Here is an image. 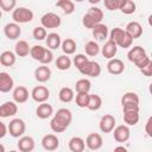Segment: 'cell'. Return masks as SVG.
Here are the masks:
<instances>
[{"label": "cell", "mask_w": 152, "mask_h": 152, "mask_svg": "<svg viewBox=\"0 0 152 152\" xmlns=\"http://www.w3.org/2000/svg\"><path fill=\"white\" fill-rule=\"evenodd\" d=\"M40 26H43L45 30L46 28H57L61 26L62 24V20H61V17L53 12H48L45 14L42 15L40 18Z\"/></svg>", "instance_id": "cell-7"}, {"label": "cell", "mask_w": 152, "mask_h": 152, "mask_svg": "<svg viewBox=\"0 0 152 152\" xmlns=\"http://www.w3.org/2000/svg\"><path fill=\"white\" fill-rule=\"evenodd\" d=\"M89 101V93H78L76 95V104L80 108H87Z\"/></svg>", "instance_id": "cell-40"}, {"label": "cell", "mask_w": 152, "mask_h": 152, "mask_svg": "<svg viewBox=\"0 0 152 152\" xmlns=\"http://www.w3.org/2000/svg\"><path fill=\"white\" fill-rule=\"evenodd\" d=\"M42 146L46 151H55L59 147V139L55 134H46L42 139Z\"/></svg>", "instance_id": "cell-15"}, {"label": "cell", "mask_w": 152, "mask_h": 152, "mask_svg": "<svg viewBox=\"0 0 152 152\" xmlns=\"http://www.w3.org/2000/svg\"><path fill=\"white\" fill-rule=\"evenodd\" d=\"M103 19V12L101 8L99 7H95V6H91L88 12L83 15L82 18V24L84 27L87 28H93L95 25L100 24Z\"/></svg>", "instance_id": "cell-3"}, {"label": "cell", "mask_w": 152, "mask_h": 152, "mask_svg": "<svg viewBox=\"0 0 152 152\" xmlns=\"http://www.w3.org/2000/svg\"><path fill=\"white\" fill-rule=\"evenodd\" d=\"M13 86H14V81L12 76L6 71H1L0 72V93H10L13 89Z\"/></svg>", "instance_id": "cell-17"}, {"label": "cell", "mask_w": 152, "mask_h": 152, "mask_svg": "<svg viewBox=\"0 0 152 152\" xmlns=\"http://www.w3.org/2000/svg\"><path fill=\"white\" fill-rule=\"evenodd\" d=\"M150 62H151V58H150V56H148V55H146V56H145L142 59H140V61H139V62L135 64V66H137V68L140 70V69H142L144 66H146V65H147Z\"/></svg>", "instance_id": "cell-47"}, {"label": "cell", "mask_w": 152, "mask_h": 152, "mask_svg": "<svg viewBox=\"0 0 152 152\" xmlns=\"http://www.w3.org/2000/svg\"><path fill=\"white\" fill-rule=\"evenodd\" d=\"M0 152H6V151H5V146H4L1 142H0Z\"/></svg>", "instance_id": "cell-51"}, {"label": "cell", "mask_w": 152, "mask_h": 152, "mask_svg": "<svg viewBox=\"0 0 152 152\" xmlns=\"http://www.w3.org/2000/svg\"><path fill=\"white\" fill-rule=\"evenodd\" d=\"M7 133H8V131H7V126H6L2 121H0V139H2Z\"/></svg>", "instance_id": "cell-49"}, {"label": "cell", "mask_w": 152, "mask_h": 152, "mask_svg": "<svg viewBox=\"0 0 152 152\" xmlns=\"http://www.w3.org/2000/svg\"><path fill=\"white\" fill-rule=\"evenodd\" d=\"M4 34L6 36V38L11 39V40H15L20 37L21 34V28L19 26V24L15 23H8L4 26Z\"/></svg>", "instance_id": "cell-13"}, {"label": "cell", "mask_w": 152, "mask_h": 152, "mask_svg": "<svg viewBox=\"0 0 152 152\" xmlns=\"http://www.w3.org/2000/svg\"><path fill=\"white\" fill-rule=\"evenodd\" d=\"M107 71L112 75H121L125 71V64L119 58H112L107 63Z\"/></svg>", "instance_id": "cell-19"}, {"label": "cell", "mask_w": 152, "mask_h": 152, "mask_svg": "<svg viewBox=\"0 0 152 152\" xmlns=\"http://www.w3.org/2000/svg\"><path fill=\"white\" fill-rule=\"evenodd\" d=\"M91 33H93V37H94L96 40H99V42L104 40V39L108 37V27H107V25L100 23V24L95 25V26L91 28Z\"/></svg>", "instance_id": "cell-25"}, {"label": "cell", "mask_w": 152, "mask_h": 152, "mask_svg": "<svg viewBox=\"0 0 152 152\" xmlns=\"http://www.w3.org/2000/svg\"><path fill=\"white\" fill-rule=\"evenodd\" d=\"M140 72H141L144 76H146V77H151V76H152V61H151L146 66H144L142 69H140Z\"/></svg>", "instance_id": "cell-46"}, {"label": "cell", "mask_w": 152, "mask_h": 152, "mask_svg": "<svg viewBox=\"0 0 152 152\" xmlns=\"http://www.w3.org/2000/svg\"><path fill=\"white\" fill-rule=\"evenodd\" d=\"M7 131L10 133L11 137L13 138H20L24 135L25 131H26V125H25V121L17 118V119H13L10 121L8 126H7Z\"/></svg>", "instance_id": "cell-6"}, {"label": "cell", "mask_w": 152, "mask_h": 152, "mask_svg": "<svg viewBox=\"0 0 152 152\" xmlns=\"http://www.w3.org/2000/svg\"><path fill=\"white\" fill-rule=\"evenodd\" d=\"M45 50H46V48H44V46H42V45H33V46L30 49V56H31L34 61H38V62L40 63V61H42L43 57H44Z\"/></svg>", "instance_id": "cell-37"}, {"label": "cell", "mask_w": 152, "mask_h": 152, "mask_svg": "<svg viewBox=\"0 0 152 152\" xmlns=\"http://www.w3.org/2000/svg\"><path fill=\"white\" fill-rule=\"evenodd\" d=\"M109 40L114 42L116 44V46L122 48V49L131 48V45L133 43V39L129 37V34L121 27L112 28V31L109 32Z\"/></svg>", "instance_id": "cell-2"}, {"label": "cell", "mask_w": 152, "mask_h": 152, "mask_svg": "<svg viewBox=\"0 0 152 152\" xmlns=\"http://www.w3.org/2000/svg\"><path fill=\"white\" fill-rule=\"evenodd\" d=\"M84 142H86V146H87L89 150L96 151V150H100V148L102 147V145H103V139H102L101 134H99V133H90V134L87 135Z\"/></svg>", "instance_id": "cell-11"}, {"label": "cell", "mask_w": 152, "mask_h": 152, "mask_svg": "<svg viewBox=\"0 0 152 152\" xmlns=\"http://www.w3.org/2000/svg\"><path fill=\"white\" fill-rule=\"evenodd\" d=\"M18 148L20 152H32L34 150V146H36V142H34V139L30 135H23L19 138L18 140V144H17Z\"/></svg>", "instance_id": "cell-14"}, {"label": "cell", "mask_w": 152, "mask_h": 152, "mask_svg": "<svg viewBox=\"0 0 152 152\" xmlns=\"http://www.w3.org/2000/svg\"><path fill=\"white\" fill-rule=\"evenodd\" d=\"M102 107V97L97 94H89V101L87 108L89 110H99Z\"/></svg>", "instance_id": "cell-31"}, {"label": "cell", "mask_w": 152, "mask_h": 152, "mask_svg": "<svg viewBox=\"0 0 152 152\" xmlns=\"http://www.w3.org/2000/svg\"><path fill=\"white\" fill-rule=\"evenodd\" d=\"M113 152H128V150L125 147V146H116L114 150H113Z\"/></svg>", "instance_id": "cell-50"}, {"label": "cell", "mask_w": 152, "mask_h": 152, "mask_svg": "<svg viewBox=\"0 0 152 152\" xmlns=\"http://www.w3.org/2000/svg\"><path fill=\"white\" fill-rule=\"evenodd\" d=\"M101 53H102V56L104 57V58H107V59H112V58H114L115 57V55H116V52H118V46H116V44L114 43V42H112V40H107L106 43H104V45L101 48Z\"/></svg>", "instance_id": "cell-23"}, {"label": "cell", "mask_w": 152, "mask_h": 152, "mask_svg": "<svg viewBox=\"0 0 152 152\" xmlns=\"http://www.w3.org/2000/svg\"><path fill=\"white\" fill-rule=\"evenodd\" d=\"M51 77V69L48 66V65H39L38 68H36L34 70V78L40 82V83H44V82H48Z\"/></svg>", "instance_id": "cell-21"}, {"label": "cell", "mask_w": 152, "mask_h": 152, "mask_svg": "<svg viewBox=\"0 0 152 152\" xmlns=\"http://www.w3.org/2000/svg\"><path fill=\"white\" fill-rule=\"evenodd\" d=\"M146 55H147V53H146V51H145L144 48H141V46H139V45H135V46L131 48L129 51L127 52V58H128L129 62L137 64V63H138L140 59H142Z\"/></svg>", "instance_id": "cell-18"}, {"label": "cell", "mask_w": 152, "mask_h": 152, "mask_svg": "<svg viewBox=\"0 0 152 152\" xmlns=\"http://www.w3.org/2000/svg\"><path fill=\"white\" fill-rule=\"evenodd\" d=\"M52 114H53V107L51 104H49L48 102L39 103L38 107H37V109H36V115L39 119H43V120L50 118Z\"/></svg>", "instance_id": "cell-24"}, {"label": "cell", "mask_w": 152, "mask_h": 152, "mask_svg": "<svg viewBox=\"0 0 152 152\" xmlns=\"http://www.w3.org/2000/svg\"><path fill=\"white\" fill-rule=\"evenodd\" d=\"M45 42H46V45H48V49L49 50H56L61 46L62 44V39H61V36L56 32H51L46 36L45 38Z\"/></svg>", "instance_id": "cell-26"}, {"label": "cell", "mask_w": 152, "mask_h": 152, "mask_svg": "<svg viewBox=\"0 0 152 152\" xmlns=\"http://www.w3.org/2000/svg\"><path fill=\"white\" fill-rule=\"evenodd\" d=\"M10 152H18V151H15V150H12V151H10Z\"/></svg>", "instance_id": "cell-53"}, {"label": "cell", "mask_w": 152, "mask_h": 152, "mask_svg": "<svg viewBox=\"0 0 152 152\" xmlns=\"http://www.w3.org/2000/svg\"><path fill=\"white\" fill-rule=\"evenodd\" d=\"M78 71L84 75V76H89V77H99L101 74V66L97 62L95 61H88L83 66H81L78 69Z\"/></svg>", "instance_id": "cell-8"}, {"label": "cell", "mask_w": 152, "mask_h": 152, "mask_svg": "<svg viewBox=\"0 0 152 152\" xmlns=\"http://www.w3.org/2000/svg\"><path fill=\"white\" fill-rule=\"evenodd\" d=\"M113 135H114V139L118 142H126L131 137L129 127L126 126V125L115 126V128L113 129Z\"/></svg>", "instance_id": "cell-12"}, {"label": "cell", "mask_w": 152, "mask_h": 152, "mask_svg": "<svg viewBox=\"0 0 152 152\" xmlns=\"http://www.w3.org/2000/svg\"><path fill=\"white\" fill-rule=\"evenodd\" d=\"M86 148V142L81 137H72L69 140V150L71 152H83Z\"/></svg>", "instance_id": "cell-28"}, {"label": "cell", "mask_w": 152, "mask_h": 152, "mask_svg": "<svg viewBox=\"0 0 152 152\" xmlns=\"http://www.w3.org/2000/svg\"><path fill=\"white\" fill-rule=\"evenodd\" d=\"M84 50H86V55L89 57H95L100 53L101 48L99 46V44L95 40H89L84 45Z\"/></svg>", "instance_id": "cell-34"}, {"label": "cell", "mask_w": 152, "mask_h": 152, "mask_svg": "<svg viewBox=\"0 0 152 152\" xmlns=\"http://www.w3.org/2000/svg\"><path fill=\"white\" fill-rule=\"evenodd\" d=\"M31 97L34 102L37 103H43V102H46L50 97V90L45 87V86H37L32 89L31 91Z\"/></svg>", "instance_id": "cell-9"}, {"label": "cell", "mask_w": 152, "mask_h": 152, "mask_svg": "<svg viewBox=\"0 0 152 152\" xmlns=\"http://www.w3.org/2000/svg\"><path fill=\"white\" fill-rule=\"evenodd\" d=\"M55 64H56V66H57L58 70L65 71V70H69V69H70L72 62H71V59H70L69 56H66V55H61V56L57 57Z\"/></svg>", "instance_id": "cell-30"}, {"label": "cell", "mask_w": 152, "mask_h": 152, "mask_svg": "<svg viewBox=\"0 0 152 152\" xmlns=\"http://www.w3.org/2000/svg\"><path fill=\"white\" fill-rule=\"evenodd\" d=\"M104 7L109 11H115V10H119L120 7V4H121V0H104Z\"/></svg>", "instance_id": "cell-44"}, {"label": "cell", "mask_w": 152, "mask_h": 152, "mask_svg": "<svg viewBox=\"0 0 152 152\" xmlns=\"http://www.w3.org/2000/svg\"><path fill=\"white\" fill-rule=\"evenodd\" d=\"M17 6V1L15 0H0V8L1 11L5 12H13L14 8Z\"/></svg>", "instance_id": "cell-42"}, {"label": "cell", "mask_w": 152, "mask_h": 152, "mask_svg": "<svg viewBox=\"0 0 152 152\" xmlns=\"http://www.w3.org/2000/svg\"><path fill=\"white\" fill-rule=\"evenodd\" d=\"M89 61V58L86 56V55H83V53H77L75 57H74V59L71 61L72 63H74V65L77 68V70L81 68V66H83L87 62Z\"/></svg>", "instance_id": "cell-43"}, {"label": "cell", "mask_w": 152, "mask_h": 152, "mask_svg": "<svg viewBox=\"0 0 152 152\" xmlns=\"http://www.w3.org/2000/svg\"><path fill=\"white\" fill-rule=\"evenodd\" d=\"M12 19L15 24H26L33 19V12L27 7H15L12 12Z\"/></svg>", "instance_id": "cell-5"}, {"label": "cell", "mask_w": 152, "mask_h": 152, "mask_svg": "<svg viewBox=\"0 0 152 152\" xmlns=\"http://www.w3.org/2000/svg\"><path fill=\"white\" fill-rule=\"evenodd\" d=\"M72 114L68 108H59L50 121V128L55 133H63L71 124Z\"/></svg>", "instance_id": "cell-1"}, {"label": "cell", "mask_w": 152, "mask_h": 152, "mask_svg": "<svg viewBox=\"0 0 152 152\" xmlns=\"http://www.w3.org/2000/svg\"><path fill=\"white\" fill-rule=\"evenodd\" d=\"M58 97L62 102L64 103H69L74 100L75 97V94H74V90L70 88V87H63L61 88L59 93H58Z\"/></svg>", "instance_id": "cell-33"}, {"label": "cell", "mask_w": 152, "mask_h": 152, "mask_svg": "<svg viewBox=\"0 0 152 152\" xmlns=\"http://www.w3.org/2000/svg\"><path fill=\"white\" fill-rule=\"evenodd\" d=\"M32 36L36 40H44L48 36V32L43 26H36L32 31Z\"/></svg>", "instance_id": "cell-41"}, {"label": "cell", "mask_w": 152, "mask_h": 152, "mask_svg": "<svg viewBox=\"0 0 152 152\" xmlns=\"http://www.w3.org/2000/svg\"><path fill=\"white\" fill-rule=\"evenodd\" d=\"M121 104H139V96L137 93L133 91H127L122 95L121 97Z\"/></svg>", "instance_id": "cell-35"}, {"label": "cell", "mask_w": 152, "mask_h": 152, "mask_svg": "<svg viewBox=\"0 0 152 152\" xmlns=\"http://www.w3.org/2000/svg\"><path fill=\"white\" fill-rule=\"evenodd\" d=\"M151 126H152V116H150L146 121V125H145V133L147 137H152V129H151Z\"/></svg>", "instance_id": "cell-48"}, {"label": "cell", "mask_w": 152, "mask_h": 152, "mask_svg": "<svg viewBox=\"0 0 152 152\" xmlns=\"http://www.w3.org/2000/svg\"><path fill=\"white\" fill-rule=\"evenodd\" d=\"M30 46L26 40H18L14 46V53L19 57H26L30 53Z\"/></svg>", "instance_id": "cell-29"}, {"label": "cell", "mask_w": 152, "mask_h": 152, "mask_svg": "<svg viewBox=\"0 0 152 152\" xmlns=\"http://www.w3.org/2000/svg\"><path fill=\"white\" fill-rule=\"evenodd\" d=\"M56 6L59 7L65 14H71L75 11V4L71 0H59L56 2Z\"/></svg>", "instance_id": "cell-38"}, {"label": "cell", "mask_w": 152, "mask_h": 152, "mask_svg": "<svg viewBox=\"0 0 152 152\" xmlns=\"http://www.w3.org/2000/svg\"><path fill=\"white\" fill-rule=\"evenodd\" d=\"M90 88H91V83L88 78H80L75 84V89H76L77 94L78 93H89Z\"/></svg>", "instance_id": "cell-39"}, {"label": "cell", "mask_w": 152, "mask_h": 152, "mask_svg": "<svg viewBox=\"0 0 152 152\" xmlns=\"http://www.w3.org/2000/svg\"><path fill=\"white\" fill-rule=\"evenodd\" d=\"M61 48H62V51L64 52V55H66V56L72 55L76 51V42L72 38H66L62 42Z\"/></svg>", "instance_id": "cell-32"}, {"label": "cell", "mask_w": 152, "mask_h": 152, "mask_svg": "<svg viewBox=\"0 0 152 152\" xmlns=\"http://www.w3.org/2000/svg\"><path fill=\"white\" fill-rule=\"evenodd\" d=\"M1 15H2V12H1V10H0V19H1Z\"/></svg>", "instance_id": "cell-52"}, {"label": "cell", "mask_w": 152, "mask_h": 152, "mask_svg": "<svg viewBox=\"0 0 152 152\" xmlns=\"http://www.w3.org/2000/svg\"><path fill=\"white\" fill-rule=\"evenodd\" d=\"M52 61H53V53H52L51 50L46 49V50H45V53H44V57H43V59L40 61V63H42V65H48V64H50Z\"/></svg>", "instance_id": "cell-45"}, {"label": "cell", "mask_w": 152, "mask_h": 152, "mask_svg": "<svg viewBox=\"0 0 152 152\" xmlns=\"http://www.w3.org/2000/svg\"><path fill=\"white\" fill-rule=\"evenodd\" d=\"M28 96H30L28 90L24 86H18L13 89L12 97H13V101L15 103H25L28 100Z\"/></svg>", "instance_id": "cell-20"}, {"label": "cell", "mask_w": 152, "mask_h": 152, "mask_svg": "<svg viewBox=\"0 0 152 152\" xmlns=\"http://www.w3.org/2000/svg\"><path fill=\"white\" fill-rule=\"evenodd\" d=\"M115 118L112 114H104L101 116L99 122V128L102 133H110L115 128Z\"/></svg>", "instance_id": "cell-10"}, {"label": "cell", "mask_w": 152, "mask_h": 152, "mask_svg": "<svg viewBox=\"0 0 152 152\" xmlns=\"http://www.w3.org/2000/svg\"><path fill=\"white\" fill-rule=\"evenodd\" d=\"M125 31L129 34L132 39H137V38H140L142 34V26L138 21H129L126 25Z\"/></svg>", "instance_id": "cell-22"}, {"label": "cell", "mask_w": 152, "mask_h": 152, "mask_svg": "<svg viewBox=\"0 0 152 152\" xmlns=\"http://www.w3.org/2000/svg\"><path fill=\"white\" fill-rule=\"evenodd\" d=\"M18 112V106L14 101H6L0 104V118H10L15 115Z\"/></svg>", "instance_id": "cell-16"}, {"label": "cell", "mask_w": 152, "mask_h": 152, "mask_svg": "<svg viewBox=\"0 0 152 152\" xmlns=\"http://www.w3.org/2000/svg\"><path fill=\"white\" fill-rule=\"evenodd\" d=\"M135 8H137V5L132 0H121L120 7H119V10L124 14H133L135 12Z\"/></svg>", "instance_id": "cell-36"}, {"label": "cell", "mask_w": 152, "mask_h": 152, "mask_svg": "<svg viewBox=\"0 0 152 152\" xmlns=\"http://www.w3.org/2000/svg\"><path fill=\"white\" fill-rule=\"evenodd\" d=\"M122 113L126 126H135L139 122V104H125Z\"/></svg>", "instance_id": "cell-4"}, {"label": "cell", "mask_w": 152, "mask_h": 152, "mask_svg": "<svg viewBox=\"0 0 152 152\" xmlns=\"http://www.w3.org/2000/svg\"><path fill=\"white\" fill-rule=\"evenodd\" d=\"M15 61H17L15 53L10 51V50H6V51L0 53V63L4 66H12V65H14Z\"/></svg>", "instance_id": "cell-27"}]
</instances>
